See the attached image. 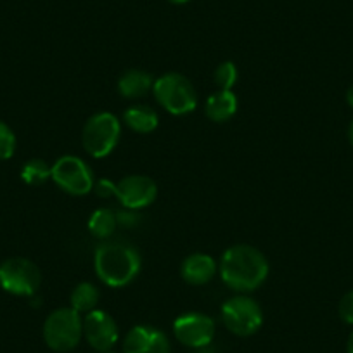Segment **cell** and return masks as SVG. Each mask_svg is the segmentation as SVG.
<instances>
[{"mask_svg": "<svg viewBox=\"0 0 353 353\" xmlns=\"http://www.w3.org/2000/svg\"><path fill=\"white\" fill-rule=\"evenodd\" d=\"M96 274L106 286L123 288L137 277L141 254L130 244L110 241L103 243L94 254Z\"/></svg>", "mask_w": 353, "mask_h": 353, "instance_id": "2", "label": "cell"}, {"mask_svg": "<svg viewBox=\"0 0 353 353\" xmlns=\"http://www.w3.org/2000/svg\"><path fill=\"white\" fill-rule=\"evenodd\" d=\"M121 123L113 113H97L90 117L81 132V145L92 158L111 154L120 142Z\"/></svg>", "mask_w": 353, "mask_h": 353, "instance_id": "5", "label": "cell"}, {"mask_svg": "<svg viewBox=\"0 0 353 353\" xmlns=\"http://www.w3.org/2000/svg\"><path fill=\"white\" fill-rule=\"evenodd\" d=\"M83 336V321L73 308H57L43 324V339L54 352H71Z\"/></svg>", "mask_w": 353, "mask_h": 353, "instance_id": "4", "label": "cell"}, {"mask_svg": "<svg viewBox=\"0 0 353 353\" xmlns=\"http://www.w3.org/2000/svg\"><path fill=\"white\" fill-rule=\"evenodd\" d=\"M117 222H118V227L130 229V227H135L139 222H141V215L137 213V210L125 208L123 212L117 213Z\"/></svg>", "mask_w": 353, "mask_h": 353, "instance_id": "23", "label": "cell"}, {"mask_svg": "<svg viewBox=\"0 0 353 353\" xmlns=\"http://www.w3.org/2000/svg\"><path fill=\"white\" fill-rule=\"evenodd\" d=\"M222 322L232 334L246 338L261 327L263 312L253 298L239 294L222 305Z\"/></svg>", "mask_w": 353, "mask_h": 353, "instance_id": "7", "label": "cell"}, {"mask_svg": "<svg viewBox=\"0 0 353 353\" xmlns=\"http://www.w3.org/2000/svg\"><path fill=\"white\" fill-rule=\"evenodd\" d=\"M123 353H172L165 332L151 325H135L123 339Z\"/></svg>", "mask_w": 353, "mask_h": 353, "instance_id": "12", "label": "cell"}, {"mask_svg": "<svg viewBox=\"0 0 353 353\" xmlns=\"http://www.w3.org/2000/svg\"><path fill=\"white\" fill-rule=\"evenodd\" d=\"M348 139H350V144L353 145V120H352V123H350V127H348Z\"/></svg>", "mask_w": 353, "mask_h": 353, "instance_id": "27", "label": "cell"}, {"mask_svg": "<svg viewBox=\"0 0 353 353\" xmlns=\"http://www.w3.org/2000/svg\"><path fill=\"white\" fill-rule=\"evenodd\" d=\"M99 291L94 284L90 283H80L71 293V308L77 310L78 314H88V312L96 310L97 303H99Z\"/></svg>", "mask_w": 353, "mask_h": 353, "instance_id": "17", "label": "cell"}, {"mask_svg": "<svg viewBox=\"0 0 353 353\" xmlns=\"http://www.w3.org/2000/svg\"><path fill=\"white\" fill-rule=\"evenodd\" d=\"M114 191H117V184L108 181V179H101V181H97L96 184H94V192L103 199L113 198Z\"/></svg>", "mask_w": 353, "mask_h": 353, "instance_id": "24", "label": "cell"}, {"mask_svg": "<svg viewBox=\"0 0 353 353\" xmlns=\"http://www.w3.org/2000/svg\"><path fill=\"white\" fill-rule=\"evenodd\" d=\"M269 276V261L260 250L248 244L229 248L220 260V277L234 291L250 293Z\"/></svg>", "mask_w": 353, "mask_h": 353, "instance_id": "1", "label": "cell"}, {"mask_svg": "<svg viewBox=\"0 0 353 353\" xmlns=\"http://www.w3.org/2000/svg\"><path fill=\"white\" fill-rule=\"evenodd\" d=\"M99 353H114V352H111V350H106V352H99Z\"/></svg>", "mask_w": 353, "mask_h": 353, "instance_id": "29", "label": "cell"}, {"mask_svg": "<svg viewBox=\"0 0 353 353\" xmlns=\"http://www.w3.org/2000/svg\"><path fill=\"white\" fill-rule=\"evenodd\" d=\"M346 352L353 353V332H352V336H350V339H348V345H346Z\"/></svg>", "mask_w": 353, "mask_h": 353, "instance_id": "26", "label": "cell"}, {"mask_svg": "<svg viewBox=\"0 0 353 353\" xmlns=\"http://www.w3.org/2000/svg\"><path fill=\"white\" fill-rule=\"evenodd\" d=\"M213 80H215L219 90H232V87L237 81V68L236 64L227 61L222 63L213 73Z\"/></svg>", "mask_w": 353, "mask_h": 353, "instance_id": "20", "label": "cell"}, {"mask_svg": "<svg viewBox=\"0 0 353 353\" xmlns=\"http://www.w3.org/2000/svg\"><path fill=\"white\" fill-rule=\"evenodd\" d=\"M206 117L216 123L230 120L237 111V97L232 90H219L206 101Z\"/></svg>", "mask_w": 353, "mask_h": 353, "instance_id": "15", "label": "cell"}, {"mask_svg": "<svg viewBox=\"0 0 353 353\" xmlns=\"http://www.w3.org/2000/svg\"><path fill=\"white\" fill-rule=\"evenodd\" d=\"M83 336L97 352H106L111 350L120 339V331L110 314L103 310L88 312L83 319Z\"/></svg>", "mask_w": 353, "mask_h": 353, "instance_id": "11", "label": "cell"}, {"mask_svg": "<svg viewBox=\"0 0 353 353\" xmlns=\"http://www.w3.org/2000/svg\"><path fill=\"white\" fill-rule=\"evenodd\" d=\"M173 334L188 348H205L215 338V322L208 315L191 312L173 322Z\"/></svg>", "mask_w": 353, "mask_h": 353, "instance_id": "9", "label": "cell"}, {"mask_svg": "<svg viewBox=\"0 0 353 353\" xmlns=\"http://www.w3.org/2000/svg\"><path fill=\"white\" fill-rule=\"evenodd\" d=\"M123 121L130 130L137 134H151L156 130L159 123V117L152 108L149 106H132L123 113Z\"/></svg>", "mask_w": 353, "mask_h": 353, "instance_id": "16", "label": "cell"}, {"mask_svg": "<svg viewBox=\"0 0 353 353\" xmlns=\"http://www.w3.org/2000/svg\"><path fill=\"white\" fill-rule=\"evenodd\" d=\"M158 196L154 181L144 175H128L117 184L114 198L120 199L123 208L142 210L152 205Z\"/></svg>", "mask_w": 353, "mask_h": 353, "instance_id": "10", "label": "cell"}, {"mask_svg": "<svg viewBox=\"0 0 353 353\" xmlns=\"http://www.w3.org/2000/svg\"><path fill=\"white\" fill-rule=\"evenodd\" d=\"M42 283L40 269L28 258H8L0 263V288L16 296H33Z\"/></svg>", "mask_w": 353, "mask_h": 353, "instance_id": "6", "label": "cell"}, {"mask_svg": "<svg viewBox=\"0 0 353 353\" xmlns=\"http://www.w3.org/2000/svg\"><path fill=\"white\" fill-rule=\"evenodd\" d=\"M156 101L168 113L182 117L192 113L198 106V94L191 81L181 73H166L156 78L152 85Z\"/></svg>", "mask_w": 353, "mask_h": 353, "instance_id": "3", "label": "cell"}, {"mask_svg": "<svg viewBox=\"0 0 353 353\" xmlns=\"http://www.w3.org/2000/svg\"><path fill=\"white\" fill-rule=\"evenodd\" d=\"M168 2H172V4H175V6H184V4H188L189 0H168Z\"/></svg>", "mask_w": 353, "mask_h": 353, "instance_id": "28", "label": "cell"}, {"mask_svg": "<svg viewBox=\"0 0 353 353\" xmlns=\"http://www.w3.org/2000/svg\"><path fill=\"white\" fill-rule=\"evenodd\" d=\"M50 179L57 188L71 196H85L94 189V173L83 159L77 156H63L52 166Z\"/></svg>", "mask_w": 353, "mask_h": 353, "instance_id": "8", "label": "cell"}, {"mask_svg": "<svg viewBox=\"0 0 353 353\" xmlns=\"http://www.w3.org/2000/svg\"><path fill=\"white\" fill-rule=\"evenodd\" d=\"M346 103H348L350 108L353 110V85L348 88V92H346Z\"/></svg>", "mask_w": 353, "mask_h": 353, "instance_id": "25", "label": "cell"}, {"mask_svg": "<svg viewBox=\"0 0 353 353\" xmlns=\"http://www.w3.org/2000/svg\"><path fill=\"white\" fill-rule=\"evenodd\" d=\"M16 151V135L9 125L0 121V159H9Z\"/></svg>", "mask_w": 353, "mask_h": 353, "instance_id": "21", "label": "cell"}, {"mask_svg": "<svg viewBox=\"0 0 353 353\" xmlns=\"http://www.w3.org/2000/svg\"><path fill=\"white\" fill-rule=\"evenodd\" d=\"M52 168L43 159H30L21 168V179L28 185H42L50 179Z\"/></svg>", "mask_w": 353, "mask_h": 353, "instance_id": "19", "label": "cell"}, {"mask_svg": "<svg viewBox=\"0 0 353 353\" xmlns=\"http://www.w3.org/2000/svg\"><path fill=\"white\" fill-rule=\"evenodd\" d=\"M182 279L191 286H203L208 284L216 274V261L210 254L194 253L189 254L181 267Z\"/></svg>", "mask_w": 353, "mask_h": 353, "instance_id": "13", "label": "cell"}, {"mask_svg": "<svg viewBox=\"0 0 353 353\" xmlns=\"http://www.w3.org/2000/svg\"><path fill=\"white\" fill-rule=\"evenodd\" d=\"M338 314L345 324L353 325V290L341 298L338 305Z\"/></svg>", "mask_w": 353, "mask_h": 353, "instance_id": "22", "label": "cell"}, {"mask_svg": "<svg viewBox=\"0 0 353 353\" xmlns=\"http://www.w3.org/2000/svg\"><path fill=\"white\" fill-rule=\"evenodd\" d=\"M117 213L110 208H99L88 219V230L97 239H108L117 230Z\"/></svg>", "mask_w": 353, "mask_h": 353, "instance_id": "18", "label": "cell"}, {"mask_svg": "<svg viewBox=\"0 0 353 353\" xmlns=\"http://www.w3.org/2000/svg\"><path fill=\"white\" fill-rule=\"evenodd\" d=\"M152 85H154V78L148 71L128 70L118 80V92L125 99H139L152 90Z\"/></svg>", "mask_w": 353, "mask_h": 353, "instance_id": "14", "label": "cell"}]
</instances>
